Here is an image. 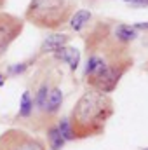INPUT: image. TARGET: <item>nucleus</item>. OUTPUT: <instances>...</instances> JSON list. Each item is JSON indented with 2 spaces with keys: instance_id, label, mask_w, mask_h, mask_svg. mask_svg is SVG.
I'll use <instances>...</instances> for the list:
<instances>
[{
  "instance_id": "nucleus-1",
  "label": "nucleus",
  "mask_w": 148,
  "mask_h": 150,
  "mask_svg": "<svg viewBox=\"0 0 148 150\" xmlns=\"http://www.w3.org/2000/svg\"><path fill=\"white\" fill-rule=\"evenodd\" d=\"M134 63L129 45L113 37L108 23H96L85 37V82L91 89L110 94Z\"/></svg>"
},
{
  "instance_id": "nucleus-2",
  "label": "nucleus",
  "mask_w": 148,
  "mask_h": 150,
  "mask_svg": "<svg viewBox=\"0 0 148 150\" xmlns=\"http://www.w3.org/2000/svg\"><path fill=\"white\" fill-rule=\"evenodd\" d=\"M115 113L113 100L110 94L99 93L96 89H87L73 105L68 122L75 140H85L99 136Z\"/></svg>"
},
{
  "instance_id": "nucleus-3",
  "label": "nucleus",
  "mask_w": 148,
  "mask_h": 150,
  "mask_svg": "<svg viewBox=\"0 0 148 150\" xmlns=\"http://www.w3.org/2000/svg\"><path fill=\"white\" fill-rule=\"evenodd\" d=\"M73 11V0H30L23 19L40 30L54 32L70 21Z\"/></svg>"
},
{
  "instance_id": "nucleus-4",
  "label": "nucleus",
  "mask_w": 148,
  "mask_h": 150,
  "mask_svg": "<svg viewBox=\"0 0 148 150\" xmlns=\"http://www.w3.org/2000/svg\"><path fill=\"white\" fill-rule=\"evenodd\" d=\"M0 150H47V145L42 138L25 129L11 127L0 134Z\"/></svg>"
},
{
  "instance_id": "nucleus-5",
  "label": "nucleus",
  "mask_w": 148,
  "mask_h": 150,
  "mask_svg": "<svg viewBox=\"0 0 148 150\" xmlns=\"http://www.w3.org/2000/svg\"><path fill=\"white\" fill-rule=\"evenodd\" d=\"M25 30V19L9 12H0V58Z\"/></svg>"
},
{
  "instance_id": "nucleus-6",
  "label": "nucleus",
  "mask_w": 148,
  "mask_h": 150,
  "mask_svg": "<svg viewBox=\"0 0 148 150\" xmlns=\"http://www.w3.org/2000/svg\"><path fill=\"white\" fill-rule=\"evenodd\" d=\"M61 105H63V93L58 86H52L47 93V100H45V105H44V110L49 119H54L58 112L61 110Z\"/></svg>"
},
{
  "instance_id": "nucleus-7",
  "label": "nucleus",
  "mask_w": 148,
  "mask_h": 150,
  "mask_svg": "<svg viewBox=\"0 0 148 150\" xmlns=\"http://www.w3.org/2000/svg\"><path fill=\"white\" fill-rule=\"evenodd\" d=\"M70 35H65V33H51L49 37L44 38L42 45H40V54H47V52H52L56 54L58 51L65 49L66 44L70 42Z\"/></svg>"
},
{
  "instance_id": "nucleus-8",
  "label": "nucleus",
  "mask_w": 148,
  "mask_h": 150,
  "mask_svg": "<svg viewBox=\"0 0 148 150\" xmlns=\"http://www.w3.org/2000/svg\"><path fill=\"white\" fill-rule=\"evenodd\" d=\"M113 37L117 38L120 44L129 45L132 40H136V37H138V30H136L134 26H131V25L120 23V25H117V26L113 28Z\"/></svg>"
},
{
  "instance_id": "nucleus-9",
  "label": "nucleus",
  "mask_w": 148,
  "mask_h": 150,
  "mask_svg": "<svg viewBox=\"0 0 148 150\" xmlns=\"http://www.w3.org/2000/svg\"><path fill=\"white\" fill-rule=\"evenodd\" d=\"M54 58H58V59H61V61H66L68 65H70V70L75 72L77 70V67H78V61H80V52L75 49V47H65V49H61V51H58L56 54H54Z\"/></svg>"
},
{
  "instance_id": "nucleus-10",
  "label": "nucleus",
  "mask_w": 148,
  "mask_h": 150,
  "mask_svg": "<svg viewBox=\"0 0 148 150\" xmlns=\"http://www.w3.org/2000/svg\"><path fill=\"white\" fill-rule=\"evenodd\" d=\"M91 18H92V14H91L89 11H85V9L77 11L73 16L70 18V26H72V30H75V32H82V30L89 25Z\"/></svg>"
},
{
  "instance_id": "nucleus-11",
  "label": "nucleus",
  "mask_w": 148,
  "mask_h": 150,
  "mask_svg": "<svg viewBox=\"0 0 148 150\" xmlns=\"http://www.w3.org/2000/svg\"><path fill=\"white\" fill-rule=\"evenodd\" d=\"M47 138H49V147L51 150H61L65 147V138L61 136V133H59V129H58V126H49L47 127Z\"/></svg>"
},
{
  "instance_id": "nucleus-12",
  "label": "nucleus",
  "mask_w": 148,
  "mask_h": 150,
  "mask_svg": "<svg viewBox=\"0 0 148 150\" xmlns=\"http://www.w3.org/2000/svg\"><path fill=\"white\" fill-rule=\"evenodd\" d=\"M33 112V100L30 91H25L21 96V105H19V117H30Z\"/></svg>"
},
{
  "instance_id": "nucleus-13",
  "label": "nucleus",
  "mask_w": 148,
  "mask_h": 150,
  "mask_svg": "<svg viewBox=\"0 0 148 150\" xmlns=\"http://www.w3.org/2000/svg\"><path fill=\"white\" fill-rule=\"evenodd\" d=\"M49 89H51V86H49L47 82H44V84L37 89V94H35V100H33V107H37L40 112L44 110V105H45V100H47V93H49Z\"/></svg>"
},
{
  "instance_id": "nucleus-14",
  "label": "nucleus",
  "mask_w": 148,
  "mask_h": 150,
  "mask_svg": "<svg viewBox=\"0 0 148 150\" xmlns=\"http://www.w3.org/2000/svg\"><path fill=\"white\" fill-rule=\"evenodd\" d=\"M58 129H59L61 136L65 138V142H72V140H75L73 133H72V127H70V122H68V117H66V119H61V120L58 122Z\"/></svg>"
},
{
  "instance_id": "nucleus-15",
  "label": "nucleus",
  "mask_w": 148,
  "mask_h": 150,
  "mask_svg": "<svg viewBox=\"0 0 148 150\" xmlns=\"http://www.w3.org/2000/svg\"><path fill=\"white\" fill-rule=\"evenodd\" d=\"M131 5H136V7H148V0H124Z\"/></svg>"
},
{
  "instance_id": "nucleus-16",
  "label": "nucleus",
  "mask_w": 148,
  "mask_h": 150,
  "mask_svg": "<svg viewBox=\"0 0 148 150\" xmlns=\"http://www.w3.org/2000/svg\"><path fill=\"white\" fill-rule=\"evenodd\" d=\"M134 28L136 30H148V23H138V25H134Z\"/></svg>"
},
{
  "instance_id": "nucleus-17",
  "label": "nucleus",
  "mask_w": 148,
  "mask_h": 150,
  "mask_svg": "<svg viewBox=\"0 0 148 150\" xmlns=\"http://www.w3.org/2000/svg\"><path fill=\"white\" fill-rule=\"evenodd\" d=\"M4 5H5V0H0V9H2Z\"/></svg>"
},
{
  "instance_id": "nucleus-18",
  "label": "nucleus",
  "mask_w": 148,
  "mask_h": 150,
  "mask_svg": "<svg viewBox=\"0 0 148 150\" xmlns=\"http://www.w3.org/2000/svg\"><path fill=\"white\" fill-rule=\"evenodd\" d=\"M2 84H4V75L0 74V86H2Z\"/></svg>"
},
{
  "instance_id": "nucleus-19",
  "label": "nucleus",
  "mask_w": 148,
  "mask_h": 150,
  "mask_svg": "<svg viewBox=\"0 0 148 150\" xmlns=\"http://www.w3.org/2000/svg\"><path fill=\"white\" fill-rule=\"evenodd\" d=\"M145 68H147V70H148V65H147V67H145Z\"/></svg>"
},
{
  "instance_id": "nucleus-20",
  "label": "nucleus",
  "mask_w": 148,
  "mask_h": 150,
  "mask_svg": "<svg viewBox=\"0 0 148 150\" xmlns=\"http://www.w3.org/2000/svg\"><path fill=\"white\" fill-rule=\"evenodd\" d=\"M143 150H148V149H143Z\"/></svg>"
}]
</instances>
